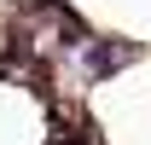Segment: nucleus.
Wrapping results in <instances>:
<instances>
[{
	"label": "nucleus",
	"mask_w": 151,
	"mask_h": 145,
	"mask_svg": "<svg viewBox=\"0 0 151 145\" xmlns=\"http://www.w3.org/2000/svg\"><path fill=\"white\" fill-rule=\"evenodd\" d=\"M134 47H122V41H87V58H81V75L87 81H105L111 70H122V64H134Z\"/></svg>",
	"instance_id": "obj_1"
}]
</instances>
